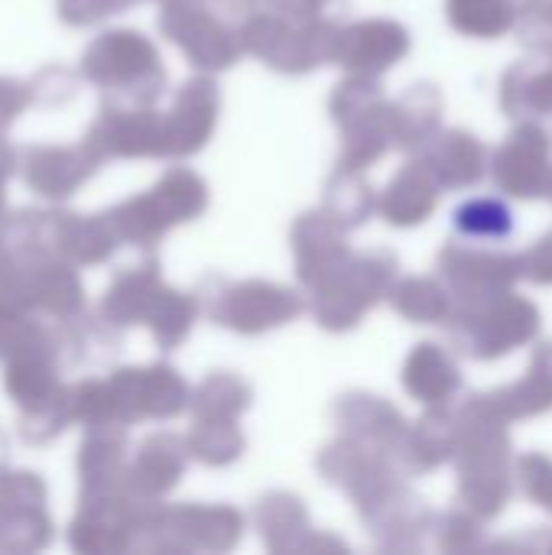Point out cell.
<instances>
[{
	"label": "cell",
	"instance_id": "cell-1",
	"mask_svg": "<svg viewBox=\"0 0 552 555\" xmlns=\"http://www.w3.org/2000/svg\"><path fill=\"white\" fill-rule=\"evenodd\" d=\"M452 224H455V231L462 237L485 241V244H501L517 228L511 205L504 198H498V195H475V198L462 202L452 211Z\"/></svg>",
	"mask_w": 552,
	"mask_h": 555
}]
</instances>
